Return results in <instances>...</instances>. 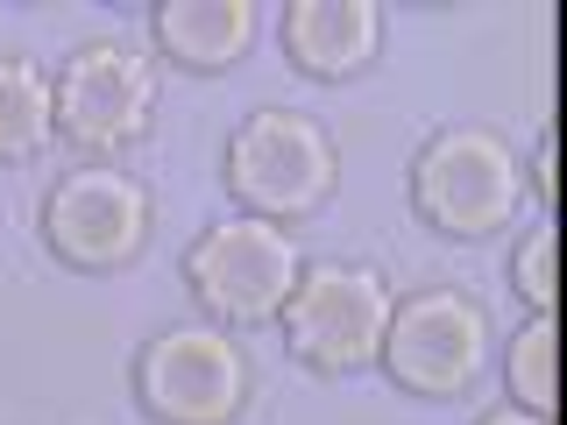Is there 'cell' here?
<instances>
[{"mask_svg":"<svg viewBox=\"0 0 567 425\" xmlns=\"http://www.w3.org/2000/svg\"><path fill=\"white\" fill-rule=\"evenodd\" d=\"M412 191H419V212L440 227V235H504L525 206V170H518V149L489 128H447L425 142L419 170H412Z\"/></svg>","mask_w":567,"mask_h":425,"instance_id":"6da1fadb","label":"cell"},{"mask_svg":"<svg viewBox=\"0 0 567 425\" xmlns=\"http://www.w3.org/2000/svg\"><path fill=\"white\" fill-rule=\"evenodd\" d=\"M227 185L256 220H298L333 191V142L312 114L256 106L227 142Z\"/></svg>","mask_w":567,"mask_h":425,"instance_id":"7a4b0ae2","label":"cell"},{"mask_svg":"<svg viewBox=\"0 0 567 425\" xmlns=\"http://www.w3.org/2000/svg\"><path fill=\"white\" fill-rule=\"evenodd\" d=\"M185 270H192V291H199V305L213 319H227V326H262V319H277L298 291V241L284 235L277 220L241 212V220H213L206 235L192 241Z\"/></svg>","mask_w":567,"mask_h":425,"instance_id":"3957f363","label":"cell"},{"mask_svg":"<svg viewBox=\"0 0 567 425\" xmlns=\"http://www.w3.org/2000/svg\"><path fill=\"white\" fill-rule=\"evenodd\" d=\"M390 283L362 262H319V270H298V291L284 305V333L327 376H348V369L377 362L383 354V326H390Z\"/></svg>","mask_w":567,"mask_h":425,"instance_id":"277c9868","label":"cell"},{"mask_svg":"<svg viewBox=\"0 0 567 425\" xmlns=\"http://www.w3.org/2000/svg\"><path fill=\"white\" fill-rule=\"evenodd\" d=\"M383 362L419 397H461L489 369V319L454 291H419L404 305H390Z\"/></svg>","mask_w":567,"mask_h":425,"instance_id":"5b68a950","label":"cell"},{"mask_svg":"<svg viewBox=\"0 0 567 425\" xmlns=\"http://www.w3.org/2000/svg\"><path fill=\"white\" fill-rule=\"evenodd\" d=\"M135 383L164 425H227L248 397V362L220 326H171L142 348Z\"/></svg>","mask_w":567,"mask_h":425,"instance_id":"8992f818","label":"cell"},{"mask_svg":"<svg viewBox=\"0 0 567 425\" xmlns=\"http://www.w3.org/2000/svg\"><path fill=\"white\" fill-rule=\"evenodd\" d=\"M50 100H58V128L71 142H85V149H121V142H135L150 128L156 71H150V58H135V50H121V43H85L79 58L58 71Z\"/></svg>","mask_w":567,"mask_h":425,"instance_id":"52a82bcc","label":"cell"},{"mask_svg":"<svg viewBox=\"0 0 567 425\" xmlns=\"http://www.w3.org/2000/svg\"><path fill=\"white\" fill-rule=\"evenodd\" d=\"M43 235L71 270H114L150 235V191L121 170H71L43 206Z\"/></svg>","mask_w":567,"mask_h":425,"instance_id":"ba28073f","label":"cell"},{"mask_svg":"<svg viewBox=\"0 0 567 425\" xmlns=\"http://www.w3.org/2000/svg\"><path fill=\"white\" fill-rule=\"evenodd\" d=\"M383 8L377 0H291L284 8V50L312 79H354L377 58Z\"/></svg>","mask_w":567,"mask_h":425,"instance_id":"9c48e42d","label":"cell"},{"mask_svg":"<svg viewBox=\"0 0 567 425\" xmlns=\"http://www.w3.org/2000/svg\"><path fill=\"white\" fill-rule=\"evenodd\" d=\"M156 43L171 50V64L220 71L256 43V0H164L156 8Z\"/></svg>","mask_w":567,"mask_h":425,"instance_id":"30bf717a","label":"cell"},{"mask_svg":"<svg viewBox=\"0 0 567 425\" xmlns=\"http://www.w3.org/2000/svg\"><path fill=\"white\" fill-rule=\"evenodd\" d=\"M58 128V100H50V79L22 58H0V164L14 156H35Z\"/></svg>","mask_w":567,"mask_h":425,"instance_id":"8fae6325","label":"cell"},{"mask_svg":"<svg viewBox=\"0 0 567 425\" xmlns=\"http://www.w3.org/2000/svg\"><path fill=\"white\" fill-rule=\"evenodd\" d=\"M511 397H518V412H532V418L554 412V312H539L518 341H511Z\"/></svg>","mask_w":567,"mask_h":425,"instance_id":"7c38bea8","label":"cell"},{"mask_svg":"<svg viewBox=\"0 0 567 425\" xmlns=\"http://www.w3.org/2000/svg\"><path fill=\"white\" fill-rule=\"evenodd\" d=\"M511 277H518V291L532 298L539 312H554V235H532L525 248H518V262H511Z\"/></svg>","mask_w":567,"mask_h":425,"instance_id":"4fadbf2b","label":"cell"},{"mask_svg":"<svg viewBox=\"0 0 567 425\" xmlns=\"http://www.w3.org/2000/svg\"><path fill=\"white\" fill-rule=\"evenodd\" d=\"M532 191L554 199V149H546V142H539V156H532Z\"/></svg>","mask_w":567,"mask_h":425,"instance_id":"5bb4252c","label":"cell"},{"mask_svg":"<svg viewBox=\"0 0 567 425\" xmlns=\"http://www.w3.org/2000/svg\"><path fill=\"white\" fill-rule=\"evenodd\" d=\"M483 425H546V418H532V412H496V418H483Z\"/></svg>","mask_w":567,"mask_h":425,"instance_id":"9a60e30c","label":"cell"}]
</instances>
